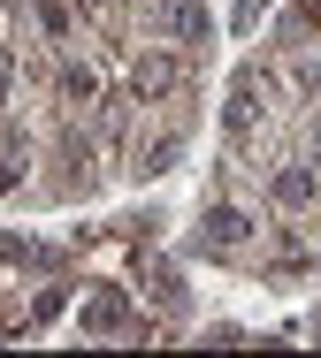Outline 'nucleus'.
<instances>
[{
  "mask_svg": "<svg viewBox=\"0 0 321 358\" xmlns=\"http://www.w3.org/2000/svg\"><path fill=\"white\" fill-rule=\"evenodd\" d=\"M184 84H191V54L184 46H146L130 76H123V92H130V107H160V99H184Z\"/></svg>",
  "mask_w": 321,
  "mask_h": 358,
  "instance_id": "f257e3e1",
  "label": "nucleus"
},
{
  "mask_svg": "<svg viewBox=\"0 0 321 358\" xmlns=\"http://www.w3.org/2000/svg\"><path fill=\"white\" fill-rule=\"evenodd\" d=\"M92 343H146V320H138V305L123 297L115 282H92L84 289V320H77Z\"/></svg>",
  "mask_w": 321,
  "mask_h": 358,
  "instance_id": "f03ea898",
  "label": "nucleus"
},
{
  "mask_svg": "<svg viewBox=\"0 0 321 358\" xmlns=\"http://www.w3.org/2000/svg\"><path fill=\"white\" fill-rule=\"evenodd\" d=\"M252 244H260V214H252V206L214 199V206L199 214V252H207V259H238V252H252Z\"/></svg>",
  "mask_w": 321,
  "mask_h": 358,
  "instance_id": "7ed1b4c3",
  "label": "nucleus"
},
{
  "mask_svg": "<svg viewBox=\"0 0 321 358\" xmlns=\"http://www.w3.org/2000/svg\"><path fill=\"white\" fill-rule=\"evenodd\" d=\"M314 206H321V168L314 160H275L268 168V214L299 221V214H314Z\"/></svg>",
  "mask_w": 321,
  "mask_h": 358,
  "instance_id": "20e7f679",
  "label": "nucleus"
},
{
  "mask_svg": "<svg viewBox=\"0 0 321 358\" xmlns=\"http://www.w3.org/2000/svg\"><path fill=\"white\" fill-rule=\"evenodd\" d=\"M54 99H62L69 115H92V107L107 99V76H100V62H92V54H62V62H54Z\"/></svg>",
  "mask_w": 321,
  "mask_h": 358,
  "instance_id": "39448f33",
  "label": "nucleus"
},
{
  "mask_svg": "<svg viewBox=\"0 0 321 358\" xmlns=\"http://www.w3.org/2000/svg\"><path fill=\"white\" fill-rule=\"evenodd\" d=\"M146 23H153L168 46H184V54L207 38V8H199V0H153V8H146Z\"/></svg>",
  "mask_w": 321,
  "mask_h": 358,
  "instance_id": "423d86ee",
  "label": "nucleus"
},
{
  "mask_svg": "<svg viewBox=\"0 0 321 358\" xmlns=\"http://www.w3.org/2000/svg\"><path fill=\"white\" fill-rule=\"evenodd\" d=\"M23 23H31L46 46H69L77 23H84V8H77V0H23Z\"/></svg>",
  "mask_w": 321,
  "mask_h": 358,
  "instance_id": "0eeeda50",
  "label": "nucleus"
},
{
  "mask_svg": "<svg viewBox=\"0 0 321 358\" xmlns=\"http://www.w3.org/2000/svg\"><path fill=\"white\" fill-rule=\"evenodd\" d=\"M176 160H184V115H176V122H160L153 138L138 145V160H130V176H160V168H176Z\"/></svg>",
  "mask_w": 321,
  "mask_h": 358,
  "instance_id": "6e6552de",
  "label": "nucleus"
},
{
  "mask_svg": "<svg viewBox=\"0 0 321 358\" xmlns=\"http://www.w3.org/2000/svg\"><path fill=\"white\" fill-rule=\"evenodd\" d=\"M260 15H268V0H238L230 8V31H260Z\"/></svg>",
  "mask_w": 321,
  "mask_h": 358,
  "instance_id": "1a4fd4ad",
  "label": "nucleus"
},
{
  "mask_svg": "<svg viewBox=\"0 0 321 358\" xmlns=\"http://www.w3.org/2000/svg\"><path fill=\"white\" fill-rule=\"evenodd\" d=\"M84 8V23H115V8H123V0H77Z\"/></svg>",
  "mask_w": 321,
  "mask_h": 358,
  "instance_id": "9d476101",
  "label": "nucleus"
},
{
  "mask_svg": "<svg viewBox=\"0 0 321 358\" xmlns=\"http://www.w3.org/2000/svg\"><path fill=\"white\" fill-rule=\"evenodd\" d=\"M299 15H306V23H314V31H321V0H299Z\"/></svg>",
  "mask_w": 321,
  "mask_h": 358,
  "instance_id": "9b49d317",
  "label": "nucleus"
}]
</instances>
